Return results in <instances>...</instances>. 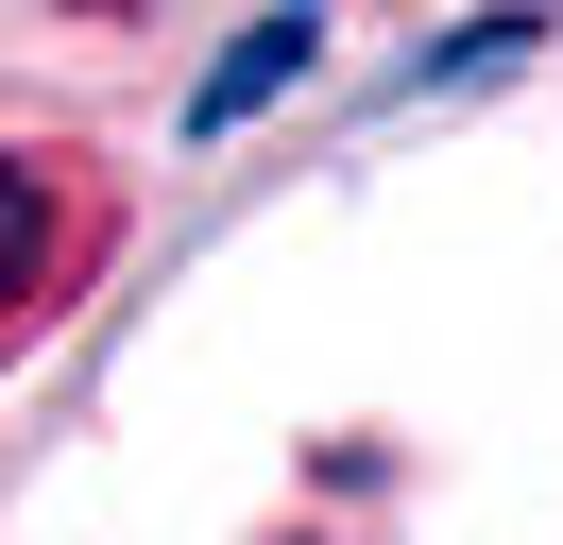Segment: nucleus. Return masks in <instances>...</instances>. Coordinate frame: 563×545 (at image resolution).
<instances>
[{"instance_id": "obj_1", "label": "nucleus", "mask_w": 563, "mask_h": 545, "mask_svg": "<svg viewBox=\"0 0 563 545\" xmlns=\"http://www.w3.org/2000/svg\"><path fill=\"white\" fill-rule=\"evenodd\" d=\"M86 238H103L86 170L0 136V324H52V307H69V272H86Z\"/></svg>"}, {"instance_id": "obj_2", "label": "nucleus", "mask_w": 563, "mask_h": 545, "mask_svg": "<svg viewBox=\"0 0 563 545\" xmlns=\"http://www.w3.org/2000/svg\"><path fill=\"white\" fill-rule=\"evenodd\" d=\"M308 68H324V18H308V0H274V18H256L240 52L206 68V86H188V136H240L256 102H290V86H308Z\"/></svg>"}, {"instance_id": "obj_3", "label": "nucleus", "mask_w": 563, "mask_h": 545, "mask_svg": "<svg viewBox=\"0 0 563 545\" xmlns=\"http://www.w3.org/2000/svg\"><path fill=\"white\" fill-rule=\"evenodd\" d=\"M529 34H547V18H478V34H461V52H427V86H495V68H512Z\"/></svg>"}, {"instance_id": "obj_4", "label": "nucleus", "mask_w": 563, "mask_h": 545, "mask_svg": "<svg viewBox=\"0 0 563 545\" xmlns=\"http://www.w3.org/2000/svg\"><path fill=\"white\" fill-rule=\"evenodd\" d=\"M290 545H324V529H290Z\"/></svg>"}]
</instances>
